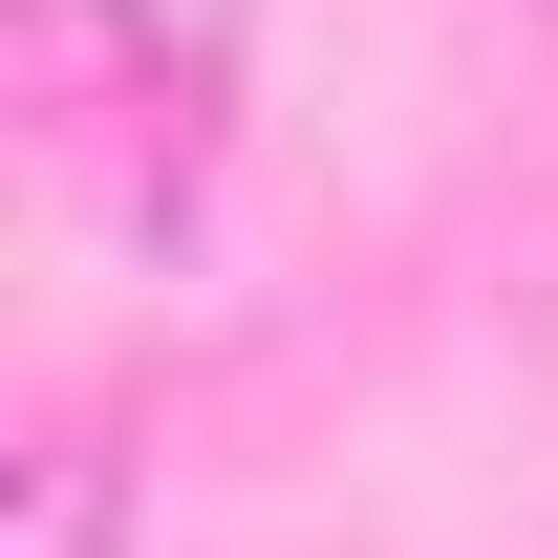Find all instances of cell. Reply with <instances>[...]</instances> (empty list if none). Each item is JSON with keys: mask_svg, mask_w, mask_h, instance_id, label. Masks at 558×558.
I'll return each instance as SVG.
<instances>
[{"mask_svg": "<svg viewBox=\"0 0 558 558\" xmlns=\"http://www.w3.org/2000/svg\"><path fill=\"white\" fill-rule=\"evenodd\" d=\"M0 558H130V451L108 429H44L0 473Z\"/></svg>", "mask_w": 558, "mask_h": 558, "instance_id": "obj_2", "label": "cell"}, {"mask_svg": "<svg viewBox=\"0 0 558 558\" xmlns=\"http://www.w3.org/2000/svg\"><path fill=\"white\" fill-rule=\"evenodd\" d=\"M22 86H44V130H65V150H108V130H150V108L194 130V86H172V44H150V65H130V22H108V0H22Z\"/></svg>", "mask_w": 558, "mask_h": 558, "instance_id": "obj_1", "label": "cell"}]
</instances>
